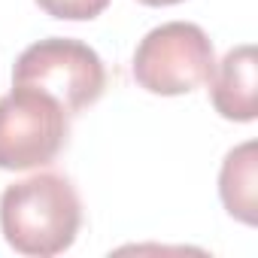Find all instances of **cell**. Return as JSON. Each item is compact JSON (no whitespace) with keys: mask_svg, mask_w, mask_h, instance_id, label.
Listing matches in <instances>:
<instances>
[{"mask_svg":"<svg viewBox=\"0 0 258 258\" xmlns=\"http://www.w3.org/2000/svg\"><path fill=\"white\" fill-rule=\"evenodd\" d=\"M146 7H173V4H182V0H140Z\"/></svg>","mask_w":258,"mask_h":258,"instance_id":"ba28073f","label":"cell"},{"mask_svg":"<svg viewBox=\"0 0 258 258\" xmlns=\"http://www.w3.org/2000/svg\"><path fill=\"white\" fill-rule=\"evenodd\" d=\"M70 115L46 91L13 85L0 97V170H34L52 164L67 146Z\"/></svg>","mask_w":258,"mask_h":258,"instance_id":"277c9868","label":"cell"},{"mask_svg":"<svg viewBox=\"0 0 258 258\" xmlns=\"http://www.w3.org/2000/svg\"><path fill=\"white\" fill-rule=\"evenodd\" d=\"M82 228V201L64 173L43 170L0 195V231L19 255L52 258L73 246Z\"/></svg>","mask_w":258,"mask_h":258,"instance_id":"6da1fadb","label":"cell"},{"mask_svg":"<svg viewBox=\"0 0 258 258\" xmlns=\"http://www.w3.org/2000/svg\"><path fill=\"white\" fill-rule=\"evenodd\" d=\"M37 7L61 22H91L109 7V0H37Z\"/></svg>","mask_w":258,"mask_h":258,"instance_id":"52a82bcc","label":"cell"},{"mask_svg":"<svg viewBox=\"0 0 258 258\" xmlns=\"http://www.w3.org/2000/svg\"><path fill=\"white\" fill-rule=\"evenodd\" d=\"M210 97L222 118L228 121H255L258 115V88H255V46L243 43L231 49L210 76Z\"/></svg>","mask_w":258,"mask_h":258,"instance_id":"5b68a950","label":"cell"},{"mask_svg":"<svg viewBox=\"0 0 258 258\" xmlns=\"http://www.w3.org/2000/svg\"><path fill=\"white\" fill-rule=\"evenodd\" d=\"M213 70H216L213 43L195 22H167L152 28L140 40L131 64L137 85L161 97L188 94L207 85Z\"/></svg>","mask_w":258,"mask_h":258,"instance_id":"7a4b0ae2","label":"cell"},{"mask_svg":"<svg viewBox=\"0 0 258 258\" xmlns=\"http://www.w3.org/2000/svg\"><path fill=\"white\" fill-rule=\"evenodd\" d=\"M13 85L40 88L52 94L67 109V115H76L100 100L106 88V70L88 43L49 37L19 55L13 67Z\"/></svg>","mask_w":258,"mask_h":258,"instance_id":"3957f363","label":"cell"},{"mask_svg":"<svg viewBox=\"0 0 258 258\" xmlns=\"http://www.w3.org/2000/svg\"><path fill=\"white\" fill-rule=\"evenodd\" d=\"M219 198L243 225L258 222V161H255V143L246 140L237 149H231L219 170Z\"/></svg>","mask_w":258,"mask_h":258,"instance_id":"8992f818","label":"cell"}]
</instances>
